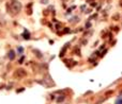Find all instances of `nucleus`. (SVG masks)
<instances>
[{
	"label": "nucleus",
	"instance_id": "nucleus-1",
	"mask_svg": "<svg viewBox=\"0 0 122 104\" xmlns=\"http://www.w3.org/2000/svg\"><path fill=\"white\" fill-rule=\"evenodd\" d=\"M9 8L10 11L13 13V14H18L21 10V3L18 1V0H11V3L9 5Z\"/></svg>",
	"mask_w": 122,
	"mask_h": 104
},
{
	"label": "nucleus",
	"instance_id": "nucleus-4",
	"mask_svg": "<svg viewBox=\"0 0 122 104\" xmlns=\"http://www.w3.org/2000/svg\"><path fill=\"white\" fill-rule=\"evenodd\" d=\"M116 104H122V99L118 100V101H116Z\"/></svg>",
	"mask_w": 122,
	"mask_h": 104
},
{
	"label": "nucleus",
	"instance_id": "nucleus-2",
	"mask_svg": "<svg viewBox=\"0 0 122 104\" xmlns=\"http://www.w3.org/2000/svg\"><path fill=\"white\" fill-rule=\"evenodd\" d=\"M26 75H27V71L25 69H23V68H18V69H16L14 71V78L16 79H23Z\"/></svg>",
	"mask_w": 122,
	"mask_h": 104
},
{
	"label": "nucleus",
	"instance_id": "nucleus-5",
	"mask_svg": "<svg viewBox=\"0 0 122 104\" xmlns=\"http://www.w3.org/2000/svg\"><path fill=\"white\" fill-rule=\"evenodd\" d=\"M4 1V0H0V3H1V2H3Z\"/></svg>",
	"mask_w": 122,
	"mask_h": 104
},
{
	"label": "nucleus",
	"instance_id": "nucleus-3",
	"mask_svg": "<svg viewBox=\"0 0 122 104\" xmlns=\"http://www.w3.org/2000/svg\"><path fill=\"white\" fill-rule=\"evenodd\" d=\"M41 3H43V4H47V3H48V0H41Z\"/></svg>",
	"mask_w": 122,
	"mask_h": 104
}]
</instances>
